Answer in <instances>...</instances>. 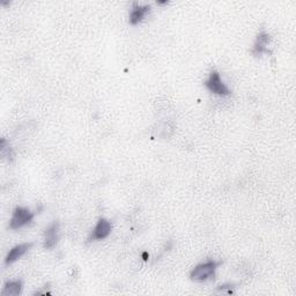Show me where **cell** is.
Instances as JSON below:
<instances>
[{
	"label": "cell",
	"instance_id": "cell-5",
	"mask_svg": "<svg viewBox=\"0 0 296 296\" xmlns=\"http://www.w3.org/2000/svg\"><path fill=\"white\" fill-rule=\"evenodd\" d=\"M33 245L34 244L32 243V242H29V243L19 244V245H17V247H14L9 252V255L6 256V259H5L6 265H10V264L14 263V261H17L18 259H20L22 256H25L26 253L28 252V250L32 249Z\"/></svg>",
	"mask_w": 296,
	"mask_h": 296
},
{
	"label": "cell",
	"instance_id": "cell-6",
	"mask_svg": "<svg viewBox=\"0 0 296 296\" xmlns=\"http://www.w3.org/2000/svg\"><path fill=\"white\" fill-rule=\"evenodd\" d=\"M151 11V6H141L139 4H134L130 14V24L131 25H137L144 19L146 15Z\"/></svg>",
	"mask_w": 296,
	"mask_h": 296
},
{
	"label": "cell",
	"instance_id": "cell-2",
	"mask_svg": "<svg viewBox=\"0 0 296 296\" xmlns=\"http://www.w3.org/2000/svg\"><path fill=\"white\" fill-rule=\"evenodd\" d=\"M34 219V213L30 212L29 210L25 207H18L14 210L12 219L10 221V228L11 229H19L21 227L30 224Z\"/></svg>",
	"mask_w": 296,
	"mask_h": 296
},
{
	"label": "cell",
	"instance_id": "cell-7",
	"mask_svg": "<svg viewBox=\"0 0 296 296\" xmlns=\"http://www.w3.org/2000/svg\"><path fill=\"white\" fill-rule=\"evenodd\" d=\"M58 224L53 222L51 226H49V228L45 230V238H44V247L47 249H51L56 245L57 241H58Z\"/></svg>",
	"mask_w": 296,
	"mask_h": 296
},
{
	"label": "cell",
	"instance_id": "cell-3",
	"mask_svg": "<svg viewBox=\"0 0 296 296\" xmlns=\"http://www.w3.org/2000/svg\"><path fill=\"white\" fill-rule=\"evenodd\" d=\"M205 86L211 93L218 94V95H229L230 90L229 88L226 86L224 81L221 80V76L219 74V72L213 71L211 72L209 79L205 81Z\"/></svg>",
	"mask_w": 296,
	"mask_h": 296
},
{
	"label": "cell",
	"instance_id": "cell-8",
	"mask_svg": "<svg viewBox=\"0 0 296 296\" xmlns=\"http://www.w3.org/2000/svg\"><path fill=\"white\" fill-rule=\"evenodd\" d=\"M268 43H270V35L265 32H261L257 37L255 48H253V55L259 56L261 53H268Z\"/></svg>",
	"mask_w": 296,
	"mask_h": 296
},
{
	"label": "cell",
	"instance_id": "cell-4",
	"mask_svg": "<svg viewBox=\"0 0 296 296\" xmlns=\"http://www.w3.org/2000/svg\"><path fill=\"white\" fill-rule=\"evenodd\" d=\"M111 233V224L106 219H101L95 226V228L91 232L89 236V241H97V240H105L106 237L110 235Z\"/></svg>",
	"mask_w": 296,
	"mask_h": 296
},
{
	"label": "cell",
	"instance_id": "cell-9",
	"mask_svg": "<svg viewBox=\"0 0 296 296\" xmlns=\"http://www.w3.org/2000/svg\"><path fill=\"white\" fill-rule=\"evenodd\" d=\"M22 291V282L20 280L17 281H10L6 282L2 290L3 296H18L20 295Z\"/></svg>",
	"mask_w": 296,
	"mask_h": 296
},
{
	"label": "cell",
	"instance_id": "cell-1",
	"mask_svg": "<svg viewBox=\"0 0 296 296\" xmlns=\"http://www.w3.org/2000/svg\"><path fill=\"white\" fill-rule=\"evenodd\" d=\"M221 264V261H215V260H209L206 263L199 264L198 266H195L193 270L190 273V278L193 281H207V280L214 279L215 271L219 267V265Z\"/></svg>",
	"mask_w": 296,
	"mask_h": 296
}]
</instances>
